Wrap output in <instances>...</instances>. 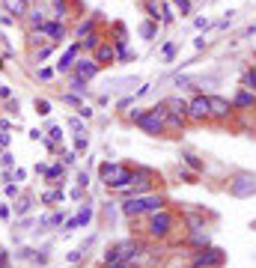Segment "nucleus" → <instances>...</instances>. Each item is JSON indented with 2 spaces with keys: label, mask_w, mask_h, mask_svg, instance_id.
<instances>
[{
  "label": "nucleus",
  "mask_w": 256,
  "mask_h": 268,
  "mask_svg": "<svg viewBox=\"0 0 256 268\" xmlns=\"http://www.w3.org/2000/svg\"><path fill=\"white\" fill-rule=\"evenodd\" d=\"M120 209L125 217H149V214L167 209V197L161 191H149V194H137V197H125L120 203Z\"/></svg>",
  "instance_id": "f257e3e1"
},
{
  "label": "nucleus",
  "mask_w": 256,
  "mask_h": 268,
  "mask_svg": "<svg viewBox=\"0 0 256 268\" xmlns=\"http://www.w3.org/2000/svg\"><path fill=\"white\" fill-rule=\"evenodd\" d=\"M99 176H102L104 188H107L110 194H117L122 188H128V182H131V167L122 164V161H104L102 167H99Z\"/></svg>",
  "instance_id": "f03ea898"
},
{
  "label": "nucleus",
  "mask_w": 256,
  "mask_h": 268,
  "mask_svg": "<svg viewBox=\"0 0 256 268\" xmlns=\"http://www.w3.org/2000/svg\"><path fill=\"white\" fill-rule=\"evenodd\" d=\"M143 253H146V248H143V241H137V238H125V241H120V245H113V248L104 250V262H140L143 259Z\"/></svg>",
  "instance_id": "7ed1b4c3"
},
{
  "label": "nucleus",
  "mask_w": 256,
  "mask_h": 268,
  "mask_svg": "<svg viewBox=\"0 0 256 268\" xmlns=\"http://www.w3.org/2000/svg\"><path fill=\"white\" fill-rule=\"evenodd\" d=\"M173 230H176V214L170 209H161V212L149 214V227H146V238H152V241H164V238H170Z\"/></svg>",
  "instance_id": "20e7f679"
},
{
  "label": "nucleus",
  "mask_w": 256,
  "mask_h": 268,
  "mask_svg": "<svg viewBox=\"0 0 256 268\" xmlns=\"http://www.w3.org/2000/svg\"><path fill=\"white\" fill-rule=\"evenodd\" d=\"M149 191H155V170H149V167H134V170H131L128 188H122V191H117V194L137 197V194H149Z\"/></svg>",
  "instance_id": "39448f33"
},
{
  "label": "nucleus",
  "mask_w": 256,
  "mask_h": 268,
  "mask_svg": "<svg viewBox=\"0 0 256 268\" xmlns=\"http://www.w3.org/2000/svg\"><path fill=\"white\" fill-rule=\"evenodd\" d=\"M164 113H167V107H164V102L161 105H152L146 107L140 116H137V128H143L146 134H164Z\"/></svg>",
  "instance_id": "423d86ee"
},
{
  "label": "nucleus",
  "mask_w": 256,
  "mask_h": 268,
  "mask_svg": "<svg viewBox=\"0 0 256 268\" xmlns=\"http://www.w3.org/2000/svg\"><path fill=\"white\" fill-rule=\"evenodd\" d=\"M223 265V250L221 248H203V250H194L191 256V268H221Z\"/></svg>",
  "instance_id": "0eeeda50"
},
{
  "label": "nucleus",
  "mask_w": 256,
  "mask_h": 268,
  "mask_svg": "<svg viewBox=\"0 0 256 268\" xmlns=\"http://www.w3.org/2000/svg\"><path fill=\"white\" fill-rule=\"evenodd\" d=\"M212 119V110H208V95L197 92L188 102V123H208Z\"/></svg>",
  "instance_id": "6e6552de"
},
{
  "label": "nucleus",
  "mask_w": 256,
  "mask_h": 268,
  "mask_svg": "<svg viewBox=\"0 0 256 268\" xmlns=\"http://www.w3.org/2000/svg\"><path fill=\"white\" fill-rule=\"evenodd\" d=\"M81 57V42H72L66 51L57 57V63H54V71H60V75H72V66H75V60Z\"/></svg>",
  "instance_id": "1a4fd4ad"
},
{
  "label": "nucleus",
  "mask_w": 256,
  "mask_h": 268,
  "mask_svg": "<svg viewBox=\"0 0 256 268\" xmlns=\"http://www.w3.org/2000/svg\"><path fill=\"white\" fill-rule=\"evenodd\" d=\"M208 110H212V119H218V123H226L229 116H232V102H226L223 95H208Z\"/></svg>",
  "instance_id": "9d476101"
},
{
  "label": "nucleus",
  "mask_w": 256,
  "mask_h": 268,
  "mask_svg": "<svg viewBox=\"0 0 256 268\" xmlns=\"http://www.w3.org/2000/svg\"><path fill=\"white\" fill-rule=\"evenodd\" d=\"M99 63L92 60V57H78L75 60V66H72V75H78V78H84V81H92L96 75H99Z\"/></svg>",
  "instance_id": "9b49d317"
},
{
  "label": "nucleus",
  "mask_w": 256,
  "mask_h": 268,
  "mask_svg": "<svg viewBox=\"0 0 256 268\" xmlns=\"http://www.w3.org/2000/svg\"><path fill=\"white\" fill-rule=\"evenodd\" d=\"M256 191V176L250 173H241L236 182H229V194L232 197H250Z\"/></svg>",
  "instance_id": "f8f14e48"
},
{
  "label": "nucleus",
  "mask_w": 256,
  "mask_h": 268,
  "mask_svg": "<svg viewBox=\"0 0 256 268\" xmlns=\"http://www.w3.org/2000/svg\"><path fill=\"white\" fill-rule=\"evenodd\" d=\"M39 30L48 36V42H63V39H66V27H63V21H54V18L51 21H45Z\"/></svg>",
  "instance_id": "ddd939ff"
},
{
  "label": "nucleus",
  "mask_w": 256,
  "mask_h": 268,
  "mask_svg": "<svg viewBox=\"0 0 256 268\" xmlns=\"http://www.w3.org/2000/svg\"><path fill=\"white\" fill-rule=\"evenodd\" d=\"M185 125H188V119L185 116H179V113H164V134H179V131H185Z\"/></svg>",
  "instance_id": "4468645a"
},
{
  "label": "nucleus",
  "mask_w": 256,
  "mask_h": 268,
  "mask_svg": "<svg viewBox=\"0 0 256 268\" xmlns=\"http://www.w3.org/2000/svg\"><path fill=\"white\" fill-rule=\"evenodd\" d=\"M232 107H239V110H250V107H256V92L247 87H241L239 92H236V99H232Z\"/></svg>",
  "instance_id": "2eb2a0df"
},
{
  "label": "nucleus",
  "mask_w": 256,
  "mask_h": 268,
  "mask_svg": "<svg viewBox=\"0 0 256 268\" xmlns=\"http://www.w3.org/2000/svg\"><path fill=\"white\" fill-rule=\"evenodd\" d=\"M92 60H96L99 66H110V63L117 60V51H113V45H110V42H102V45L92 51Z\"/></svg>",
  "instance_id": "dca6fc26"
},
{
  "label": "nucleus",
  "mask_w": 256,
  "mask_h": 268,
  "mask_svg": "<svg viewBox=\"0 0 256 268\" xmlns=\"http://www.w3.org/2000/svg\"><path fill=\"white\" fill-rule=\"evenodd\" d=\"M3 12H9L12 18H27L30 3L27 0H3Z\"/></svg>",
  "instance_id": "f3484780"
},
{
  "label": "nucleus",
  "mask_w": 256,
  "mask_h": 268,
  "mask_svg": "<svg viewBox=\"0 0 256 268\" xmlns=\"http://www.w3.org/2000/svg\"><path fill=\"white\" fill-rule=\"evenodd\" d=\"M188 241L194 250H203V248H208L212 245V238H208V230H188Z\"/></svg>",
  "instance_id": "a211bd4d"
},
{
  "label": "nucleus",
  "mask_w": 256,
  "mask_h": 268,
  "mask_svg": "<svg viewBox=\"0 0 256 268\" xmlns=\"http://www.w3.org/2000/svg\"><path fill=\"white\" fill-rule=\"evenodd\" d=\"M164 107H167L170 113H179V116H185V119H188V99H179V95H170V99L164 102Z\"/></svg>",
  "instance_id": "6ab92c4d"
},
{
  "label": "nucleus",
  "mask_w": 256,
  "mask_h": 268,
  "mask_svg": "<svg viewBox=\"0 0 256 268\" xmlns=\"http://www.w3.org/2000/svg\"><path fill=\"white\" fill-rule=\"evenodd\" d=\"M143 9H146L149 21L161 24V12H164V3H161V0H143Z\"/></svg>",
  "instance_id": "aec40b11"
},
{
  "label": "nucleus",
  "mask_w": 256,
  "mask_h": 268,
  "mask_svg": "<svg viewBox=\"0 0 256 268\" xmlns=\"http://www.w3.org/2000/svg\"><path fill=\"white\" fill-rule=\"evenodd\" d=\"M30 209H33V197H27V194L18 197L15 203H12V212H15V217H24Z\"/></svg>",
  "instance_id": "412c9836"
},
{
  "label": "nucleus",
  "mask_w": 256,
  "mask_h": 268,
  "mask_svg": "<svg viewBox=\"0 0 256 268\" xmlns=\"http://www.w3.org/2000/svg\"><path fill=\"white\" fill-rule=\"evenodd\" d=\"M63 176H66V164H63V161H60V164H51V167L45 170V179L54 182V185H60V179Z\"/></svg>",
  "instance_id": "4be33fe9"
},
{
  "label": "nucleus",
  "mask_w": 256,
  "mask_h": 268,
  "mask_svg": "<svg viewBox=\"0 0 256 268\" xmlns=\"http://www.w3.org/2000/svg\"><path fill=\"white\" fill-rule=\"evenodd\" d=\"M45 21H48V12H45L42 6H39V9H30V12H27V24H30V27H42Z\"/></svg>",
  "instance_id": "5701e85b"
},
{
  "label": "nucleus",
  "mask_w": 256,
  "mask_h": 268,
  "mask_svg": "<svg viewBox=\"0 0 256 268\" xmlns=\"http://www.w3.org/2000/svg\"><path fill=\"white\" fill-rule=\"evenodd\" d=\"M63 200H66V191L63 188H54V191L42 194V206H54V203H63Z\"/></svg>",
  "instance_id": "b1692460"
},
{
  "label": "nucleus",
  "mask_w": 256,
  "mask_h": 268,
  "mask_svg": "<svg viewBox=\"0 0 256 268\" xmlns=\"http://www.w3.org/2000/svg\"><path fill=\"white\" fill-rule=\"evenodd\" d=\"M182 161H185V167H188L191 173H203V170H205V164L197 158L194 152H185V155H182Z\"/></svg>",
  "instance_id": "393cba45"
},
{
  "label": "nucleus",
  "mask_w": 256,
  "mask_h": 268,
  "mask_svg": "<svg viewBox=\"0 0 256 268\" xmlns=\"http://www.w3.org/2000/svg\"><path fill=\"white\" fill-rule=\"evenodd\" d=\"M99 45H102V36L99 33H89L86 39H81V51H96Z\"/></svg>",
  "instance_id": "a878e982"
},
{
  "label": "nucleus",
  "mask_w": 256,
  "mask_h": 268,
  "mask_svg": "<svg viewBox=\"0 0 256 268\" xmlns=\"http://www.w3.org/2000/svg\"><path fill=\"white\" fill-rule=\"evenodd\" d=\"M86 84H89V81L78 78V75H72V81H68V87H72V92H75V95H86Z\"/></svg>",
  "instance_id": "bb28decb"
},
{
  "label": "nucleus",
  "mask_w": 256,
  "mask_h": 268,
  "mask_svg": "<svg viewBox=\"0 0 256 268\" xmlns=\"http://www.w3.org/2000/svg\"><path fill=\"white\" fill-rule=\"evenodd\" d=\"M140 36H143V39H155V36H158V24H155V21H143V24H140Z\"/></svg>",
  "instance_id": "cd10ccee"
},
{
  "label": "nucleus",
  "mask_w": 256,
  "mask_h": 268,
  "mask_svg": "<svg viewBox=\"0 0 256 268\" xmlns=\"http://www.w3.org/2000/svg\"><path fill=\"white\" fill-rule=\"evenodd\" d=\"M33 107H36V113H39V116H48V113H51V102H48V99H36Z\"/></svg>",
  "instance_id": "c85d7f7f"
},
{
  "label": "nucleus",
  "mask_w": 256,
  "mask_h": 268,
  "mask_svg": "<svg viewBox=\"0 0 256 268\" xmlns=\"http://www.w3.org/2000/svg\"><path fill=\"white\" fill-rule=\"evenodd\" d=\"M68 128L75 131V134H86V125H84V119H78V116H68Z\"/></svg>",
  "instance_id": "c756f323"
},
{
  "label": "nucleus",
  "mask_w": 256,
  "mask_h": 268,
  "mask_svg": "<svg viewBox=\"0 0 256 268\" xmlns=\"http://www.w3.org/2000/svg\"><path fill=\"white\" fill-rule=\"evenodd\" d=\"M84 256H86V248H78V250H72V253L66 256V262H68V265H78Z\"/></svg>",
  "instance_id": "7c9ffc66"
},
{
  "label": "nucleus",
  "mask_w": 256,
  "mask_h": 268,
  "mask_svg": "<svg viewBox=\"0 0 256 268\" xmlns=\"http://www.w3.org/2000/svg\"><path fill=\"white\" fill-rule=\"evenodd\" d=\"M51 51H54V42H45L42 48H36V60H39V63H42V60H48Z\"/></svg>",
  "instance_id": "2f4dec72"
},
{
  "label": "nucleus",
  "mask_w": 256,
  "mask_h": 268,
  "mask_svg": "<svg viewBox=\"0 0 256 268\" xmlns=\"http://www.w3.org/2000/svg\"><path fill=\"white\" fill-rule=\"evenodd\" d=\"M89 149V137H84V134H75V152L81 155V152H86Z\"/></svg>",
  "instance_id": "473e14b6"
},
{
  "label": "nucleus",
  "mask_w": 256,
  "mask_h": 268,
  "mask_svg": "<svg viewBox=\"0 0 256 268\" xmlns=\"http://www.w3.org/2000/svg\"><path fill=\"white\" fill-rule=\"evenodd\" d=\"M176 51H179V45H176V42H167V45H164V51H161L164 63H170L173 57H176Z\"/></svg>",
  "instance_id": "72a5a7b5"
},
{
  "label": "nucleus",
  "mask_w": 256,
  "mask_h": 268,
  "mask_svg": "<svg viewBox=\"0 0 256 268\" xmlns=\"http://www.w3.org/2000/svg\"><path fill=\"white\" fill-rule=\"evenodd\" d=\"M89 221H92V209H81L78 217H75V224H78V227H86Z\"/></svg>",
  "instance_id": "f704fd0d"
},
{
  "label": "nucleus",
  "mask_w": 256,
  "mask_h": 268,
  "mask_svg": "<svg viewBox=\"0 0 256 268\" xmlns=\"http://www.w3.org/2000/svg\"><path fill=\"white\" fill-rule=\"evenodd\" d=\"M48 140H54L57 146L63 143V128H60V125H51V128H48Z\"/></svg>",
  "instance_id": "c9c22d12"
},
{
  "label": "nucleus",
  "mask_w": 256,
  "mask_h": 268,
  "mask_svg": "<svg viewBox=\"0 0 256 268\" xmlns=\"http://www.w3.org/2000/svg\"><path fill=\"white\" fill-rule=\"evenodd\" d=\"M244 87L256 92V66H250V69H247V75H244Z\"/></svg>",
  "instance_id": "e433bc0d"
},
{
  "label": "nucleus",
  "mask_w": 256,
  "mask_h": 268,
  "mask_svg": "<svg viewBox=\"0 0 256 268\" xmlns=\"http://www.w3.org/2000/svg\"><path fill=\"white\" fill-rule=\"evenodd\" d=\"M15 256H18V259H30V262H36V259H39L33 248H21V250L15 253Z\"/></svg>",
  "instance_id": "4c0bfd02"
},
{
  "label": "nucleus",
  "mask_w": 256,
  "mask_h": 268,
  "mask_svg": "<svg viewBox=\"0 0 256 268\" xmlns=\"http://www.w3.org/2000/svg\"><path fill=\"white\" fill-rule=\"evenodd\" d=\"M3 194L9 197V200H18V197H21V188H18V185H12V182H6V188H3Z\"/></svg>",
  "instance_id": "58836bf2"
},
{
  "label": "nucleus",
  "mask_w": 256,
  "mask_h": 268,
  "mask_svg": "<svg viewBox=\"0 0 256 268\" xmlns=\"http://www.w3.org/2000/svg\"><path fill=\"white\" fill-rule=\"evenodd\" d=\"M12 164H15V155H12V152H3V155H0V167H3V170H12Z\"/></svg>",
  "instance_id": "ea45409f"
},
{
  "label": "nucleus",
  "mask_w": 256,
  "mask_h": 268,
  "mask_svg": "<svg viewBox=\"0 0 256 268\" xmlns=\"http://www.w3.org/2000/svg\"><path fill=\"white\" fill-rule=\"evenodd\" d=\"M170 3L182 12V15H191V0H170Z\"/></svg>",
  "instance_id": "a19ab883"
},
{
  "label": "nucleus",
  "mask_w": 256,
  "mask_h": 268,
  "mask_svg": "<svg viewBox=\"0 0 256 268\" xmlns=\"http://www.w3.org/2000/svg\"><path fill=\"white\" fill-rule=\"evenodd\" d=\"M57 155H60V158H63V164H66V167H72V164H75V161H78V152H63V149H60V152H57Z\"/></svg>",
  "instance_id": "79ce46f5"
},
{
  "label": "nucleus",
  "mask_w": 256,
  "mask_h": 268,
  "mask_svg": "<svg viewBox=\"0 0 256 268\" xmlns=\"http://www.w3.org/2000/svg\"><path fill=\"white\" fill-rule=\"evenodd\" d=\"M12 217V203H0V221H9Z\"/></svg>",
  "instance_id": "37998d69"
},
{
  "label": "nucleus",
  "mask_w": 256,
  "mask_h": 268,
  "mask_svg": "<svg viewBox=\"0 0 256 268\" xmlns=\"http://www.w3.org/2000/svg\"><path fill=\"white\" fill-rule=\"evenodd\" d=\"M179 179L188 182V185H194V182H197V173H191V170H182V167H179Z\"/></svg>",
  "instance_id": "c03bdc74"
},
{
  "label": "nucleus",
  "mask_w": 256,
  "mask_h": 268,
  "mask_svg": "<svg viewBox=\"0 0 256 268\" xmlns=\"http://www.w3.org/2000/svg\"><path fill=\"white\" fill-rule=\"evenodd\" d=\"M63 102H66V105H75V107L84 105V102H81V95H75V92H66V95H63Z\"/></svg>",
  "instance_id": "a18cd8bd"
},
{
  "label": "nucleus",
  "mask_w": 256,
  "mask_h": 268,
  "mask_svg": "<svg viewBox=\"0 0 256 268\" xmlns=\"http://www.w3.org/2000/svg\"><path fill=\"white\" fill-rule=\"evenodd\" d=\"M161 24H173V9H170V3H164V12H161Z\"/></svg>",
  "instance_id": "49530a36"
},
{
  "label": "nucleus",
  "mask_w": 256,
  "mask_h": 268,
  "mask_svg": "<svg viewBox=\"0 0 256 268\" xmlns=\"http://www.w3.org/2000/svg\"><path fill=\"white\" fill-rule=\"evenodd\" d=\"M104 268H137L134 262H125V259H122V262H104Z\"/></svg>",
  "instance_id": "de8ad7c7"
},
{
  "label": "nucleus",
  "mask_w": 256,
  "mask_h": 268,
  "mask_svg": "<svg viewBox=\"0 0 256 268\" xmlns=\"http://www.w3.org/2000/svg\"><path fill=\"white\" fill-rule=\"evenodd\" d=\"M78 113H81V119H92V107L89 105H81L78 107Z\"/></svg>",
  "instance_id": "09e8293b"
},
{
  "label": "nucleus",
  "mask_w": 256,
  "mask_h": 268,
  "mask_svg": "<svg viewBox=\"0 0 256 268\" xmlns=\"http://www.w3.org/2000/svg\"><path fill=\"white\" fill-rule=\"evenodd\" d=\"M86 185H89V173L81 170V173H78V188H86Z\"/></svg>",
  "instance_id": "8fccbe9b"
},
{
  "label": "nucleus",
  "mask_w": 256,
  "mask_h": 268,
  "mask_svg": "<svg viewBox=\"0 0 256 268\" xmlns=\"http://www.w3.org/2000/svg\"><path fill=\"white\" fill-rule=\"evenodd\" d=\"M27 137H30V140H42V137H45V131H39V128H30V131H27Z\"/></svg>",
  "instance_id": "3c124183"
},
{
  "label": "nucleus",
  "mask_w": 256,
  "mask_h": 268,
  "mask_svg": "<svg viewBox=\"0 0 256 268\" xmlns=\"http://www.w3.org/2000/svg\"><path fill=\"white\" fill-rule=\"evenodd\" d=\"M0 149H9V131H0Z\"/></svg>",
  "instance_id": "603ef678"
},
{
  "label": "nucleus",
  "mask_w": 256,
  "mask_h": 268,
  "mask_svg": "<svg viewBox=\"0 0 256 268\" xmlns=\"http://www.w3.org/2000/svg\"><path fill=\"white\" fill-rule=\"evenodd\" d=\"M0 99L9 102V99H12V87H3V84H0Z\"/></svg>",
  "instance_id": "864d4df0"
},
{
  "label": "nucleus",
  "mask_w": 256,
  "mask_h": 268,
  "mask_svg": "<svg viewBox=\"0 0 256 268\" xmlns=\"http://www.w3.org/2000/svg\"><path fill=\"white\" fill-rule=\"evenodd\" d=\"M39 78H42V81H51V78H54V69H39Z\"/></svg>",
  "instance_id": "5fc2aeb1"
},
{
  "label": "nucleus",
  "mask_w": 256,
  "mask_h": 268,
  "mask_svg": "<svg viewBox=\"0 0 256 268\" xmlns=\"http://www.w3.org/2000/svg\"><path fill=\"white\" fill-rule=\"evenodd\" d=\"M12 179H15V182H24V179H27V170H21V167H18L15 173H12Z\"/></svg>",
  "instance_id": "6e6d98bb"
},
{
  "label": "nucleus",
  "mask_w": 256,
  "mask_h": 268,
  "mask_svg": "<svg viewBox=\"0 0 256 268\" xmlns=\"http://www.w3.org/2000/svg\"><path fill=\"white\" fill-rule=\"evenodd\" d=\"M12 21H15V18L9 15V12H3V15H0V24H3V27H9V24H12Z\"/></svg>",
  "instance_id": "4d7b16f0"
},
{
  "label": "nucleus",
  "mask_w": 256,
  "mask_h": 268,
  "mask_svg": "<svg viewBox=\"0 0 256 268\" xmlns=\"http://www.w3.org/2000/svg\"><path fill=\"white\" fill-rule=\"evenodd\" d=\"M0 268H15V265H12V259H9V256H3V259H0Z\"/></svg>",
  "instance_id": "13d9d810"
},
{
  "label": "nucleus",
  "mask_w": 256,
  "mask_h": 268,
  "mask_svg": "<svg viewBox=\"0 0 256 268\" xmlns=\"http://www.w3.org/2000/svg\"><path fill=\"white\" fill-rule=\"evenodd\" d=\"M131 102H134V95H128V99H122V102H120V110H125V107L131 105Z\"/></svg>",
  "instance_id": "bf43d9fd"
},
{
  "label": "nucleus",
  "mask_w": 256,
  "mask_h": 268,
  "mask_svg": "<svg viewBox=\"0 0 256 268\" xmlns=\"http://www.w3.org/2000/svg\"><path fill=\"white\" fill-rule=\"evenodd\" d=\"M9 128H12V123H9V119H0V131H9Z\"/></svg>",
  "instance_id": "052dcab7"
},
{
  "label": "nucleus",
  "mask_w": 256,
  "mask_h": 268,
  "mask_svg": "<svg viewBox=\"0 0 256 268\" xmlns=\"http://www.w3.org/2000/svg\"><path fill=\"white\" fill-rule=\"evenodd\" d=\"M3 152H6V149H0V155H3Z\"/></svg>",
  "instance_id": "680f3d73"
}]
</instances>
